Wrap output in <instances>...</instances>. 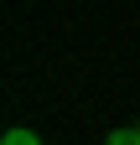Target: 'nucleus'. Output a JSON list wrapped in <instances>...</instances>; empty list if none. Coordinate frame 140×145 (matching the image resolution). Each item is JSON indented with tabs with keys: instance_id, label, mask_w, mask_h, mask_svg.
Segmentation results:
<instances>
[{
	"instance_id": "obj_1",
	"label": "nucleus",
	"mask_w": 140,
	"mask_h": 145,
	"mask_svg": "<svg viewBox=\"0 0 140 145\" xmlns=\"http://www.w3.org/2000/svg\"><path fill=\"white\" fill-rule=\"evenodd\" d=\"M104 145H140V124H130V130H109Z\"/></svg>"
},
{
	"instance_id": "obj_2",
	"label": "nucleus",
	"mask_w": 140,
	"mask_h": 145,
	"mask_svg": "<svg viewBox=\"0 0 140 145\" xmlns=\"http://www.w3.org/2000/svg\"><path fill=\"white\" fill-rule=\"evenodd\" d=\"M0 145H42V135H31V130H5Z\"/></svg>"
}]
</instances>
